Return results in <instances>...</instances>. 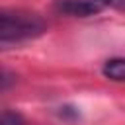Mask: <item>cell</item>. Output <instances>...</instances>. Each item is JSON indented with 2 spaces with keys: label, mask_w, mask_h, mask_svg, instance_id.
<instances>
[{
  "label": "cell",
  "mask_w": 125,
  "mask_h": 125,
  "mask_svg": "<svg viewBox=\"0 0 125 125\" xmlns=\"http://www.w3.org/2000/svg\"><path fill=\"white\" fill-rule=\"evenodd\" d=\"M45 29V21L31 12L4 10L0 16V41L6 45L10 41H23L39 35Z\"/></svg>",
  "instance_id": "obj_1"
},
{
  "label": "cell",
  "mask_w": 125,
  "mask_h": 125,
  "mask_svg": "<svg viewBox=\"0 0 125 125\" xmlns=\"http://www.w3.org/2000/svg\"><path fill=\"white\" fill-rule=\"evenodd\" d=\"M104 6L98 4L96 0H57L55 10L66 16H78V18H88L94 16L102 10Z\"/></svg>",
  "instance_id": "obj_2"
},
{
  "label": "cell",
  "mask_w": 125,
  "mask_h": 125,
  "mask_svg": "<svg viewBox=\"0 0 125 125\" xmlns=\"http://www.w3.org/2000/svg\"><path fill=\"white\" fill-rule=\"evenodd\" d=\"M2 125H23L20 115L18 113H12V111H4L2 115Z\"/></svg>",
  "instance_id": "obj_4"
},
{
  "label": "cell",
  "mask_w": 125,
  "mask_h": 125,
  "mask_svg": "<svg viewBox=\"0 0 125 125\" xmlns=\"http://www.w3.org/2000/svg\"><path fill=\"white\" fill-rule=\"evenodd\" d=\"M98 4L102 6H111V8H117V10H125V0H96Z\"/></svg>",
  "instance_id": "obj_5"
},
{
  "label": "cell",
  "mask_w": 125,
  "mask_h": 125,
  "mask_svg": "<svg viewBox=\"0 0 125 125\" xmlns=\"http://www.w3.org/2000/svg\"><path fill=\"white\" fill-rule=\"evenodd\" d=\"M104 76L113 82H125V59H109L104 64Z\"/></svg>",
  "instance_id": "obj_3"
}]
</instances>
